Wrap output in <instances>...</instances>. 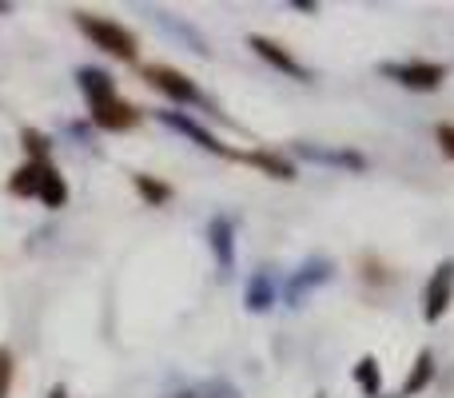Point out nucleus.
<instances>
[{
    "mask_svg": "<svg viewBox=\"0 0 454 398\" xmlns=\"http://www.w3.org/2000/svg\"><path fill=\"white\" fill-rule=\"evenodd\" d=\"M76 16V28L84 32L88 40H92L100 52L116 56V60H136V36L124 28V24H116L112 16H96V12H72Z\"/></svg>",
    "mask_w": 454,
    "mask_h": 398,
    "instance_id": "nucleus-1",
    "label": "nucleus"
},
{
    "mask_svg": "<svg viewBox=\"0 0 454 398\" xmlns=\"http://www.w3.org/2000/svg\"><path fill=\"white\" fill-rule=\"evenodd\" d=\"M379 76L395 80L407 92H439L442 80H447V64L439 60H383L379 64Z\"/></svg>",
    "mask_w": 454,
    "mask_h": 398,
    "instance_id": "nucleus-2",
    "label": "nucleus"
},
{
    "mask_svg": "<svg viewBox=\"0 0 454 398\" xmlns=\"http://www.w3.org/2000/svg\"><path fill=\"white\" fill-rule=\"evenodd\" d=\"M140 76L148 80L156 92H164L168 100H176V104H200V108H212V100H207L204 92L196 88V80L192 76H184L180 68H172V64H144L140 68Z\"/></svg>",
    "mask_w": 454,
    "mask_h": 398,
    "instance_id": "nucleus-3",
    "label": "nucleus"
},
{
    "mask_svg": "<svg viewBox=\"0 0 454 398\" xmlns=\"http://www.w3.org/2000/svg\"><path fill=\"white\" fill-rule=\"evenodd\" d=\"M450 303H454V259H442L423 287V319L439 323L450 311Z\"/></svg>",
    "mask_w": 454,
    "mask_h": 398,
    "instance_id": "nucleus-4",
    "label": "nucleus"
},
{
    "mask_svg": "<svg viewBox=\"0 0 454 398\" xmlns=\"http://www.w3.org/2000/svg\"><path fill=\"white\" fill-rule=\"evenodd\" d=\"M331 275H335V263H331V259H323V255L307 259V263L299 267L295 275H291V283H287V291H283V299H287L291 307H299L307 295H311L315 287H323V283H331Z\"/></svg>",
    "mask_w": 454,
    "mask_h": 398,
    "instance_id": "nucleus-5",
    "label": "nucleus"
},
{
    "mask_svg": "<svg viewBox=\"0 0 454 398\" xmlns=\"http://www.w3.org/2000/svg\"><path fill=\"white\" fill-rule=\"evenodd\" d=\"M156 120H160V124H164V128H172V132L188 136V140H192V144H196V148L212 152V156H227V160H231V156H235V152H231V148H223V144H220V140H215V136H212V132H207V128H200V124H196V120H192V116H184V112H176V108H160V112H156Z\"/></svg>",
    "mask_w": 454,
    "mask_h": 398,
    "instance_id": "nucleus-6",
    "label": "nucleus"
},
{
    "mask_svg": "<svg viewBox=\"0 0 454 398\" xmlns=\"http://www.w3.org/2000/svg\"><path fill=\"white\" fill-rule=\"evenodd\" d=\"M247 48H255V56H259V60H267L275 72H283V76H291V80H311V72H307L303 64H299L295 56H291L287 48L279 44V40H271V36H259V32H251V36H247Z\"/></svg>",
    "mask_w": 454,
    "mask_h": 398,
    "instance_id": "nucleus-7",
    "label": "nucleus"
},
{
    "mask_svg": "<svg viewBox=\"0 0 454 398\" xmlns=\"http://www.w3.org/2000/svg\"><path fill=\"white\" fill-rule=\"evenodd\" d=\"M295 156L311 160V164H327V168H347V172H367V156L351 148H315V144H295Z\"/></svg>",
    "mask_w": 454,
    "mask_h": 398,
    "instance_id": "nucleus-8",
    "label": "nucleus"
},
{
    "mask_svg": "<svg viewBox=\"0 0 454 398\" xmlns=\"http://www.w3.org/2000/svg\"><path fill=\"white\" fill-rule=\"evenodd\" d=\"M92 124L104 128V132H128V128L140 124V108L116 96V100H108V104H100V108H92Z\"/></svg>",
    "mask_w": 454,
    "mask_h": 398,
    "instance_id": "nucleus-9",
    "label": "nucleus"
},
{
    "mask_svg": "<svg viewBox=\"0 0 454 398\" xmlns=\"http://www.w3.org/2000/svg\"><path fill=\"white\" fill-rule=\"evenodd\" d=\"M207 247H212L220 271H231L235 267V223L227 215L207 219Z\"/></svg>",
    "mask_w": 454,
    "mask_h": 398,
    "instance_id": "nucleus-10",
    "label": "nucleus"
},
{
    "mask_svg": "<svg viewBox=\"0 0 454 398\" xmlns=\"http://www.w3.org/2000/svg\"><path fill=\"white\" fill-rule=\"evenodd\" d=\"M76 84H80V92H84L88 108H100V104H108V100H116V96H120L112 72H104V68H80L76 72Z\"/></svg>",
    "mask_w": 454,
    "mask_h": 398,
    "instance_id": "nucleus-11",
    "label": "nucleus"
},
{
    "mask_svg": "<svg viewBox=\"0 0 454 398\" xmlns=\"http://www.w3.org/2000/svg\"><path fill=\"white\" fill-rule=\"evenodd\" d=\"M231 160H243V164H251V168H259V172H267L271 180H295V164H291L287 156H275V152H235Z\"/></svg>",
    "mask_w": 454,
    "mask_h": 398,
    "instance_id": "nucleus-12",
    "label": "nucleus"
},
{
    "mask_svg": "<svg viewBox=\"0 0 454 398\" xmlns=\"http://www.w3.org/2000/svg\"><path fill=\"white\" fill-rule=\"evenodd\" d=\"M243 303H247L251 315L271 311V307H275V283H271V275H267V271H255V275H251V279H247V291H243Z\"/></svg>",
    "mask_w": 454,
    "mask_h": 398,
    "instance_id": "nucleus-13",
    "label": "nucleus"
},
{
    "mask_svg": "<svg viewBox=\"0 0 454 398\" xmlns=\"http://www.w3.org/2000/svg\"><path fill=\"white\" fill-rule=\"evenodd\" d=\"M431 383H434V355L431 351H419L415 355V367H411V375H407V383L399 386V394H395V398H415V394H423Z\"/></svg>",
    "mask_w": 454,
    "mask_h": 398,
    "instance_id": "nucleus-14",
    "label": "nucleus"
},
{
    "mask_svg": "<svg viewBox=\"0 0 454 398\" xmlns=\"http://www.w3.org/2000/svg\"><path fill=\"white\" fill-rule=\"evenodd\" d=\"M351 378H355V386H359L367 398L383 394V367H379L375 355H363V359L351 367Z\"/></svg>",
    "mask_w": 454,
    "mask_h": 398,
    "instance_id": "nucleus-15",
    "label": "nucleus"
},
{
    "mask_svg": "<svg viewBox=\"0 0 454 398\" xmlns=\"http://www.w3.org/2000/svg\"><path fill=\"white\" fill-rule=\"evenodd\" d=\"M36 199L44 203V207H64V203H68V183H64V176L56 172L52 164L40 168V188H36Z\"/></svg>",
    "mask_w": 454,
    "mask_h": 398,
    "instance_id": "nucleus-16",
    "label": "nucleus"
},
{
    "mask_svg": "<svg viewBox=\"0 0 454 398\" xmlns=\"http://www.w3.org/2000/svg\"><path fill=\"white\" fill-rule=\"evenodd\" d=\"M40 168H44V164H20L12 176H8V191H12V196H20V199H36Z\"/></svg>",
    "mask_w": 454,
    "mask_h": 398,
    "instance_id": "nucleus-17",
    "label": "nucleus"
},
{
    "mask_svg": "<svg viewBox=\"0 0 454 398\" xmlns=\"http://www.w3.org/2000/svg\"><path fill=\"white\" fill-rule=\"evenodd\" d=\"M132 188L144 196V203H152V207H164L168 199H172V188H168L164 180H156V176H132Z\"/></svg>",
    "mask_w": 454,
    "mask_h": 398,
    "instance_id": "nucleus-18",
    "label": "nucleus"
},
{
    "mask_svg": "<svg viewBox=\"0 0 454 398\" xmlns=\"http://www.w3.org/2000/svg\"><path fill=\"white\" fill-rule=\"evenodd\" d=\"M20 140H24V152H28V164H48V152H52V140H48L44 132H36V128H24Z\"/></svg>",
    "mask_w": 454,
    "mask_h": 398,
    "instance_id": "nucleus-19",
    "label": "nucleus"
},
{
    "mask_svg": "<svg viewBox=\"0 0 454 398\" xmlns=\"http://www.w3.org/2000/svg\"><path fill=\"white\" fill-rule=\"evenodd\" d=\"M12 378H16V359L8 347H0V398H8L12 391Z\"/></svg>",
    "mask_w": 454,
    "mask_h": 398,
    "instance_id": "nucleus-20",
    "label": "nucleus"
},
{
    "mask_svg": "<svg viewBox=\"0 0 454 398\" xmlns=\"http://www.w3.org/2000/svg\"><path fill=\"white\" fill-rule=\"evenodd\" d=\"M196 398H239V391L231 383H223V378H215V383L196 386Z\"/></svg>",
    "mask_w": 454,
    "mask_h": 398,
    "instance_id": "nucleus-21",
    "label": "nucleus"
},
{
    "mask_svg": "<svg viewBox=\"0 0 454 398\" xmlns=\"http://www.w3.org/2000/svg\"><path fill=\"white\" fill-rule=\"evenodd\" d=\"M434 144H439V152L454 164V124H439V128H434Z\"/></svg>",
    "mask_w": 454,
    "mask_h": 398,
    "instance_id": "nucleus-22",
    "label": "nucleus"
},
{
    "mask_svg": "<svg viewBox=\"0 0 454 398\" xmlns=\"http://www.w3.org/2000/svg\"><path fill=\"white\" fill-rule=\"evenodd\" d=\"M291 8H295V12H315L319 4H315V0H291Z\"/></svg>",
    "mask_w": 454,
    "mask_h": 398,
    "instance_id": "nucleus-23",
    "label": "nucleus"
},
{
    "mask_svg": "<svg viewBox=\"0 0 454 398\" xmlns=\"http://www.w3.org/2000/svg\"><path fill=\"white\" fill-rule=\"evenodd\" d=\"M48 398H68V391H64V386H52V391H48Z\"/></svg>",
    "mask_w": 454,
    "mask_h": 398,
    "instance_id": "nucleus-24",
    "label": "nucleus"
},
{
    "mask_svg": "<svg viewBox=\"0 0 454 398\" xmlns=\"http://www.w3.org/2000/svg\"><path fill=\"white\" fill-rule=\"evenodd\" d=\"M172 398H196V391H180V394H172Z\"/></svg>",
    "mask_w": 454,
    "mask_h": 398,
    "instance_id": "nucleus-25",
    "label": "nucleus"
}]
</instances>
